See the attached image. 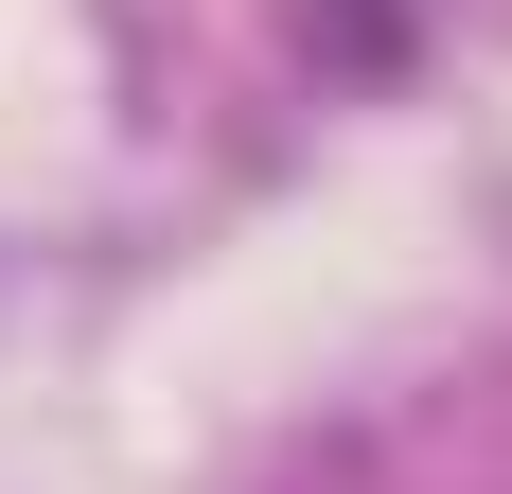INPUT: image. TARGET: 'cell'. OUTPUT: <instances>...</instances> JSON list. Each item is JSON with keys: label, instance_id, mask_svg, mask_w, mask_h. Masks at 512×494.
Segmentation results:
<instances>
[{"label": "cell", "instance_id": "1", "mask_svg": "<svg viewBox=\"0 0 512 494\" xmlns=\"http://www.w3.org/2000/svg\"><path fill=\"white\" fill-rule=\"evenodd\" d=\"M354 71H389V0H354Z\"/></svg>", "mask_w": 512, "mask_h": 494}]
</instances>
